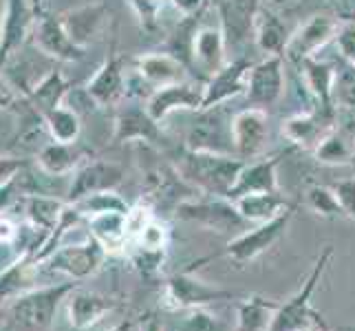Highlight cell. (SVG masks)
I'll list each match as a JSON object with an SVG mask.
<instances>
[{
    "label": "cell",
    "instance_id": "obj_46",
    "mask_svg": "<svg viewBox=\"0 0 355 331\" xmlns=\"http://www.w3.org/2000/svg\"><path fill=\"white\" fill-rule=\"evenodd\" d=\"M334 42L342 62L355 67V20H340Z\"/></svg>",
    "mask_w": 355,
    "mask_h": 331
},
{
    "label": "cell",
    "instance_id": "obj_17",
    "mask_svg": "<svg viewBox=\"0 0 355 331\" xmlns=\"http://www.w3.org/2000/svg\"><path fill=\"white\" fill-rule=\"evenodd\" d=\"M254 62L248 58H234L227 60L223 69H218L214 76H210L203 84V108L221 106L239 95H245L248 91V78Z\"/></svg>",
    "mask_w": 355,
    "mask_h": 331
},
{
    "label": "cell",
    "instance_id": "obj_41",
    "mask_svg": "<svg viewBox=\"0 0 355 331\" xmlns=\"http://www.w3.org/2000/svg\"><path fill=\"white\" fill-rule=\"evenodd\" d=\"M179 323L175 331H227V325L207 307H194L186 312H177Z\"/></svg>",
    "mask_w": 355,
    "mask_h": 331
},
{
    "label": "cell",
    "instance_id": "obj_48",
    "mask_svg": "<svg viewBox=\"0 0 355 331\" xmlns=\"http://www.w3.org/2000/svg\"><path fill=\"white\" fill-rule=\"evenodd\" d=\"M331 188L336 190V197L340 201V207H342V212H345V217L355 221V177L340 179Z\"/></svg>",
    "mask_w": 355,
    "mask_h": 331
},
{
    "label": "cell",
    "instance_id": "obj_33",
    "mask_svg": "<svg viewBox=\"0 0 355 331\" xmlns=\"http://www.w3.org/2000/svg\"><path fill=\"white\" fill-rule=\"evenodd\" d=\"M241 217L248 221L250 226L265 223L272 221L278 214H283L287 207L293 203L285 197L283 192H256V194H245V197L234 199Z\"/></svg>",
    "mask_w": 355,
    "mask_h": 331
},
{
    "label": "cell",
    "instance_id": "obj_35",
    "mask_svg": "<svg viewBox=\"0 0 355 331\" xmlns=\"http://www.w3.org/2000/svg\"><path fill=\"white\" fill-rule=\"evenodd\" d=\"M278 305L280 303L263 296H248L239 300L234 331H269Z\"/></svg>",
    "mask_w": 355,
    "mask_h": 331
},
{
    "label": "cell",
    "instance_id": "obj_2",
    "mask_svg": "<svg viewBox=\"0 0 355 331\" xmlns=\"http://www.w3.org/2000/svg\"><path fill=\"white\" fill-rule=\"evenodd\" d=\"M331 259H334V248L331 245H327V248L322 250V254L315 259L313 269L309 272V276L304 278L300 289L293 294L291 298H287L285 303L278 305L269 331H300V329L324 325L322 316L313 309L311 298H313L318 285H320V280L327 272L329 263H331Z\"/></svg>",
    "mask_w": 355,
    "mask_h": 331
},
{
    "label": "cell",
    "instance_id": "obj_13",
    "mask_svg": "<svg viewBox=\"0 0 355 331\" xmlns=\"http://www.w3.org/2000/svg\"><path fill=\"white\" fill-rule=\"evenodd\" d=\"M340 27V20L331 14H315L304 24L289 35V42L285 46V60L298 65L304 58H313L320 49H324L331 40H336V33Z\"/></svg>",
    "mask_w": 355,
    "mask_h": 331
},
{
    "label": "cell",
    "instance_id": "obj_24",
    "mask_svg": "<svg viewBox=\"0 0 355 331\" xmlns=\"http://www.w3.org/2000/svg\"><path fill=\"white\" fill-rule=\"evenodd\" d=\"M283 153L269 155V157H256V162H245L243 170L236 177V183L232 186L227 199H239L245 194L256 192H280L278 186V166Z\"/></svg>",
    "mask_w": 355,
    "mask_h": 331
},
{
    "label": "cell",
    "instance_id": "obj_1",
    "mask_svg": "<svg viewBox=\"0 0 355 331\" xmlns=\"http://www.w3.org/2000/svg\"><path fill=\"white\" fill-rule=\"evenodd\" d=\"M245 166V159L236 155L190 151L183 148L177 159V173L192 190L212 197H227L236 177Z\"/></svg>",
    "mask_w": 355,
    "mask_h": 331
},
{
    "label": "cell",
    "instance_id": "obj_27",
    "mask_svg": "<svg viewBox=\"0 0 355 331\" xmlns=\"http://www.w3.org/2000/svg\"><path fill=\"white\" fill-rule=\"evenodd\" d=\"M40 263L35 261L33 248H24L16 261L0 269V307L5 303H11L18 298L20 294L35 287V278H38Z\"/></svg>",
    "mask_w": 355,
    "mask_h": 331
},
{
    "label": "cell",
    "instance_id": "obj_38",
    "mask_svg": "<svg viewBox=\"0 0 355 331\" xmlns=\"http://www.w3.org/2000/svg\"><path fill=\"white\" fill-rule=\"evenodd\" d=\"M304 203L307 207L322 219H340L345 217L340 207V201L336 197V190L329 188V186H320V183H315V186H309L304 190Z\"/></svg>",
    "mask_w": 355,
    "mask_h": 331
},
{
    "label": "cell",
    "instance_id": "obj_21",
    "mask_svg": "<svg viewBox=\"0 0 355 331\" xmlns=\"http://www.w3.org/2000/svg\"><path fill=\"white\" fill-rule=\"evenodd\" d=\"M227 51L230 49L223 29L201 24L192 46V73H197V80L205 84L207 78L223 69L227 65Z\"/></svg>",
    "mask_w": 355,
    "mask_h": 331
},
{
    "label": "cell",
    "instance_id": "obj_49",
    "mask_svg": "<svg viewBox=\"0 0 355 331\" xmlns=\"http://www.w3.org/2000/svg\"><path fill=\"white\" fill-rule=\"evenodd\" d=\"M22 104H24V95H20L14 84L0 73V110H5V113H18Z\"/></svg>",
    "mask_w": 355,
    "mask_h": 331
},
{
    "label": "cell",
    "instance_id": "obj_5",
    "mask_svg": "<svg viewBox=\"0 0 355 331\" xmlns=\"http://www.w3.org/2000/svg\"><path fill=\"white\" fill-rule=\"evenodd\" d=\"M234 294L216 287L201 280L194 274V265L168 276L164 280V291H162V307L166 312H186L194 307H207V305L218 303V300H230Z\"/></svg>",
    "mask_w": 355,
    "mask_h": 331
},
{
    "label": "cell",
    "instance_id": "obj_43",
    "mask_svg": "<svg viewBox=\"0 0 355 331\" xmlns=\"http://www.w3.org/2000/svg\"><path fill=\"white\" fill-rule=\"evenodd\" d=\"M135 18L146 33H157L159 14H162V0H128Z\"/></svg>",
    "mask_w": 355,
    "mask_h": 331
},
{
    "label": "cell",
    "instance_id": "obj_8",
    "mask_svg": "<svg viewBox=\"0 0 355 331\" xmlns=\"http://www.w3.org/2000/svg\"><path fill=\"white\" fill-rule=\"evenodd\" d=\"M183 148L236 155L234 139H232V115L225 110V104L199 110L197 119L186 135Z\"/></svg>",
    "mask_w": 355,
    "mask_h": 331
},
{
    "label": "cell",
    "instance_id": "obj_40",
    "mask_svg": "<svg viewBox=\"0 0 355 331\" xmlns=\"http://www.w3.org/2000/svg\"><path fill=\"white\" fill-rule=\"evenodd\" d=\"M130 263L137 269V274L141 278H157L162 274V267L166 263L168 250H153V248H144V245L130 243Z\"/></svg>",
    "mask_w": 355,
    "mask_h": 331
},
{
    "label": "cell",
    "instance_id": "obj_18",
    "mask_svg": "<svg viewBox=\"0 0 355 331\" xmlns=\"http://www.w3.org/2000/svg\"><path fill=\"white\" fill-rule=\"evenodd\" d=\"M108 16H111L108 5L102 3V0H93V3H84L60 14V20H62L69 38L87 51L91 44L100 40V35L108 24Z\"/></svg>",
    "mask_w": 355,
    "mask_h": 331
},
{
    "label": "cell",
    "instance_id": "obj_37",
    "mask_svg": "<svg viewBox=\"0 0 355 331\" xmlns=\"http://www.w3.org/2000/svg\"><path fill=\"white\" fill-rule=\"evenodd\" d=\"M199 16L192 18H181V22L175 27L173 35L166 42V51L175 56L179 62L192 73V46H194V35L199 31Z\"/></svg>",
    "mask_w": 355,
    "mask_h": 331
},
{
    "label": "cell",
    "instance_id": "obj_20",
    "mask_svg": "<svg viewBox=\"0 0 355 331\" xmlns=\"http://www.w3.org/2000/svg\"><path fill=\"white\" fill-rule=\"evenodd\" d=\"M33 44L38 46V51L46 58H53L58 62H78L84 58V49H80L76 42L69 38L60 16L42 14L35 20V27L31 33Z\"/></svg>",
    "mask_w": 355,
    "mask_h": 331
},
{
    "label": "cell",
    "instance_id": "obj_39",
    "mask_svg": "<svg viewBox=\"0 0 355 331\" xmlns=\"http://www.w3.org/2000/svg\"><path fill=\"white\" fill-rule=\"evenodd\" d=\"M84 217H93V214H102V212H128L130 205L126 199H121L117 190H106V192H97L91 197H84L80 201L73 203Z\"/></svg>",
    "mask_w": 355,
    "mask_h": 331
},
{
    "label": "cell",
    "instance_id": "obj_23",
    "mask_svg": "<svg viewBox=\"0 0 355 331\" xmlns=\"http://www.w3.org/2000/svg\"><path fill=\"white\" fill-rule=\"evenodd\" d=\"M261 3L259 0H216V11L223 29L227 49L239 46L254 38L256 16H259Z\"/></svg>",
    "mask_w": 355,
    "mask_h": 331
},
{
    "label": "cell",
    "instance_id": "obj_59",
    "mask_svg": "<svg viewBox=\"0 0 355 331\" xmlns=\"http://www.w3.org/2000/svg\"><path fill=\"white\" fill-rule=\"evenodd\" d=\"M353 137H355V124H353Z\"/></svg>",
    "mask_w": 355,
    "mask_h": 331
},
{
    "label": "cell",
    "instance_id": "obj_47",
    "mask_svg": "<svg viewBox=\"0 0 355 331\" xmlns=\"http://www.w3.org/2000/svg\"><path fill=\"white\" fill-rule=\"evenodd\" d=\"M24 194H27V192H24V177H22V173L16 175L14 179L0 183V214L9 212L16 203H20Z\"/></svg>",
    "mask_w": 355,
    "mask_h": 331
},
{
    "label": "cell",
    "instance_id": "obj_57",
    "mask_svg": "<svg viewBox=\"0 0 355 331\" xmlns=\"http://www.w3.org/2000/svg\"><path fill=\"white\" fill-rule=\"evenodd\" d=\"M3 18H5V0H0V27H3Z\"/></svg>",
    "mask_w": 355,
    "mask_h": 331
},
{
    "label": "cell",
    "instance_id": "obj_22",
    "mask_svg": "<svg viewBox=\"0 0 355 331\" xmlns=\"http://www.w3.org/2000/svg\"><path fill=\"white\" fill-rule=\"evenodd\" d=\"M336 126V115H329L320 108L307 110V113H296L283 119L280 124V135L293 146V148L300 151H311L324 135Z\"/></svg>",
    "mask_w": 355,
    "mask_h": 331
},
{
    "label": "cell",
    "instance_id": "obj_6",
    "mask_svg": "<svg viewBox=\"0 0 355 331\" xmlns=\"http://www.w3.org/2000/svg\"><path fill=\"white\" fill-rule=\"evenodd\" d=\"M293 212H296V203L287 207V210L283 214H278L276 219L265 221V223H256L254 228L241 232V235H236L225 245L221 254H216V259L223 256V259L232 261L239 267L252 263L254 259H259L261 254L272 250L274 245L283 239V235L287 232L291 219H293Z\"/></svg>",
    "mask_w": 355,
    "mask_h": 331
},
{
    "label": "cell",
    "instance_id": "obj_11",
    "mask_svg": "<svg viewBox=\"0 0 355 331\" xmlns=\"http://www.w3.org/2000/svg\"><path fill=\"white\" fill-rule=\"evenodd\" d=\"M285 93V58L265 56L261 62H254L248 78V97L250 106L269 108L280 102Z\"/></svg>",
    "mask_w": 355,
    "mask_h": 331
},
{
    "label": "cell",
    "instance_id": "obj_54",
    "mask_svg": "<svg viewBox=\"0 0 355 331\" xmlns=\"http://www.w3.org/2000/svg\"><path fill=\"white\" fill-rule=\"evenodd\" d=\"M106 331H137V323L132 321V318H126V321H121V323H117L115 327H111V329H106Z\"/></svg>",
    "mask_w": 355,
    "mask_h": 331
},
{
    "label": "cell",
    "instance_id": "obj_45",
    "mask_svg": "<svg viewBox=\"0 0 355 331\" xmlns=\"http://www.w3.org/2000/svg\"><path fill=\"white\" fill-rule=\"evenodd\" d=\"M144 248H153V250H168L170 243V230L162 219H153L148 226L144 228V232L137 237V241H132Z\"/></svg>",
    "mask_w": 355,
    "mask_h": 331
},
{
    "label": "cell",
    "instance_id": "obj_3",
    "mask_svg": "<svg viewBox=\"0 0 355 331\" xmlns=\"http://www.w3.org/2000/svg\"><path fill=\"white\" fill-rule=\"evenodd\" d=\"M78 285H80L78 280H67V283L33 287L29 291L20 294L18 298H14L7 305L11 323L27 331L49 329L55 321L60 305L67 303V296Z\"/></svg>",
    "mask_w": 355,
    "mask_h": 331
},
{
    "label": "cell",
    "instance_id": "obj_10",
    "mask_svg": "<svg viewBox=\"0 0 355 331\" xmlns=\"http://www.w3.org/2000/svg\"><path fill=\"white\" fill-rule=\"evenodd\" d=\"M126 177V170L117 162H108V159H87L71 177L67 201L76 203L84 197H91L97 192L117 190L121 181Z\"/></svg>",
    "mask_w": 355,
    "mask_h": 331
},
{
    "label": "cell",
    "instance_id": "obj_14",
    "mask_svg": "<svg viewBox=\"0 0 355 331\" xmlns=\"http://www.w3.org/2000/svg\"><path fill=\"white\" fill-rule=\"evenodd\" d=\"M201 106H203V82H192V80L166 84V87L155 89L146 97V108H148V113L159 124H164L177 110H194V113H199Z\"/></svg>",
    "mask_w": 355,
    "mask_h": 331
},
{
    "label": "cell",
    "instance_id": "obj_44",
    "mask_svg": "<svg viewBox=\"0 0 355 331\" xmlns=\"http://www.w3.org/2000/svg\"><path fill=\"white\" fill-rule=\"evenodd\" d=\"M155 207L148 201H139L130 205V210L126 212V226H128V239L130 243L137 241V237L144 232V228L155 219Z\"/></svg>",
    "mask_w": 355,
    "mask_h": 331
},
{
    "label": "cell",
    "instance_id": "obj_19",
    "mask_svg": "<svg viewBox=\"0 0 355 331\" xmlns=\"http://www.w3.org/2000/svg\"><path fill=\"white\" fill-rule=\"evenodd\" d=\"M67 318L69 325L76 331H89L95 325H100L108 314H113L117 309L119 300L106 294L84 289L78 285L67 296Z\"/></svg>",
    "mask_w": 355,
    "mask_h": 331
},
{
    "label": "cell",
    "instance_id": "obj_52",
    "mask_svg": "<svg viewBox=\"0 0 355 331\" xmlns=\"http://www.w3.org/2000/svg\"><path fill=\"white\" fill-rule=\"evenodd\" d=\"M207 3H210V0H170V5L179 11L181 18L201 16L207 7Z\"/></svg>",
    "mask_w": 355,
    "mask_h": 331
},
{
    "label": "cell",
    "instance_id": "obj_29",
    "mask_svg": "<svg viewBox=\"0 0 355 331\" xmlns=\"http://www.w3.org/2000/svg\"><path fill=\"white\" fill-rule=\"evenodd\" d=\"M89 155L78 144H44L35 155V164L49 177H67L87 162Z\"/></svg>",
    "mask_w": 355,
    "mask_h": 331
},
{
    "label": "cell",
    "instance_id": "obj_15",
    "mask_svg": "<svg viewBox=\"0 0 355 331\" xmlns=\"http://www.w3.org/2000/svg\"><path fill=\"white\" fill-rule=\"evenodd\" d=\"M232 139L241 159L261 157L269 139V115L265 108L248 106L232 115Z\"/></svg>",
    "mask_w": 355,
    "mask_h": 331
},
{
    "label": "cell",
    "instance_id": "obj_25",
    "mask_svg": "<svg viewBox=\"0 0 355 331\" xmlns=\"http://www.w3.org/2000/svg\"><path fill=\"white\" fill-rule=\"evenodd\" d=\"M300 69V78L307 87L315 108L324 110L329 115H336V104H334V84H336V73L338 67L329 60L320 58H304L302 62L296 65Z\"/></svg>",
    "mask_w": 355,
    "mask_h": 331
},
{
    "label": "cell",
    "instance_id": "obj_34",
    "mask_svg": "<svg viewBox=\"0 0 355 331\" xmlns=\"http://www.w3.org/2000/svg\"><path fill=\"white\" fill-rule=\"evenodd\" d=\"M291 31L287 24L280 20L278 14L272 9H259L256 16V29H254V42L265 56H285V46L289 42Z\"/></svg>",
    "mask_w": 355,
    "mask_h": 331
},
{
    "label": "cell",
    "instance_id": "obj_51",
    "mask_svg": "<svg viewBox=\"0 0 355 331\" xmlns=\"http://www.w3.org/2000/svg\"><path fill=\"white\" fill-rule=\"evenodd\" d=\"M18 239H20V226L9 217V212H3L0 214V245H16Z\"/></svg>",
    "mask_w": 355,
    "mask_h": 331
},
{
    "label": "cell",
    "instance_id": "obj_36",
    "mask_svg": "<svg viewBox=\"0 0 355 331\" xmlns=\"http://www.w3.org/2000/svg\"><path fill=\"white\" fill-rule=\"evenodd\" d=\"M42 126L49 133L51 142L60 144H78L82 135V117L67 104L49 110L46 115H42Z\"/></svg>",
    "mask_w": 355,
    "mask_h": 331
},
{
    "label": "cell",
    "instance_id": "obj_31",
    "mask_svg": "<svg viewBox=\"0 0 355 331\" xmlns=\"http://www.w3.org/2000/svg\"><path fill=\"white\" fill-rule=\"evenodd\" d=\"M89 235L102 245V248L113 254L121 252L130 245L128 239V226H126V212H102L87 219Z\"/></svg>",
    "mask_w": 355,
    "mask_h": 331
},
{
    "label": "cell",
    "instance_id": "obj_4",
    "mask_svg": "<svg viewBox=\"0 0 355 331\" xmlns=\"http://www.w3.org/2000/svg\"><path fill=\"white\" fill-rule=\"evenodd\" d=\"M175 214L186 223H194L216 235H241L250 226L241 217L234 201L227 197H212V194H197L179 201Z\"/></svg>",
    "mask_w": 355,
    "mask_h": 331
},
{
    "label": "cell",
    "instance_id": "obj_28",
    "mask_svg": "<svg viewBox=\"0 0 355 331\" xmlns=\"http://www.w3.org/2000/svg\"><path fill=\"white\" fill-rule=\"evenodd\" d=\"M71 89L73 87H71V82L64 73L58 71V69H51L42 80L35 82L33 87H29L22 95H24V102L29 104V108L33 110V113L42 117L49 113V110L64 106L67 95L71 93Z\"/></svg>",
    "mask_w": 355,
    "mask_h": 331
},
{
    "label": "cell",
    "instance_id": "obj_50",
    "mask_svg": "<svg viewBox=\"0 0 355 331\" xmlns=\"http://www.w3.org/2000/svg\"><path fill=\"white\" fill-rule=\"evenodd\" d=\"M24 168H27V159L14 155H0V183L14 179Z\"/></svg>",
    "mask_w": 355,
    "mask_h": 331
},
{
    "label": "cell",
    "instance_id": "obj_7",
    "mask_svg": "<svg viewBox=\"0 0 355 331\" xmlns=\"http://www.w3.org/2000/svg\"><path fill=\"white\" fill-rule=\"evenodd\" d=\"M108 252L91 235L82 243H69L60 248L44 261L46 272L62 274L69 280H87L102 269Z\"/></svg>",
    "mask_w": 355,
    "mask_h": 331
},
{
    "label": "cell",
    "instance_id": "obj_55",
    "mask_svg": "<svg viewBox=\"0 0 355 331\" xmlns=\"http://www.w3.org/2000/svg\"><path fill=\"white\" fill-rule=\"evenodd\" d=\"M29 3H31V7L35 11V16L46 14V0H29Z\"/></svg>",
    "mask_w": 355,
    "mask_h": 331
},
{
    "label": "cell",
    "instance_id": "obj_53",
    "mask_svg": "<svg viewBox=\"0 0 355 331\" xmlns=\"http://www.w3.org/2000/svg\"><path fill=\"white\" fill-rule=\"evenodd\" d=\"M139 331H164V325L157 316H146V321L141 323Z\"/></svg>",
    "mask_w": 355,
    "mask_h": 331
},
{
    "label": "cell",
    "instance_id": "obj_32",
    "mask_svg": "<svg viewBox=\"0 0 355 331\" xmlns=\"http://www.w3.org/2000/svg\"><path fill=\"white\" fill-rule=\"evenodd\" d=\"M313 157L322 166H351L355 164V137L353 124L347 128H338V124L329 130L320 144L313 148Z\"/></svg>",
    "mask_w": 355,
    "mask_h": 331
},
{
    "label": "cell",
    "instance_id": "obj_30",
    "mask_svg": "<svg viewBox=\"0 0 355 331\" xmlns=\"http://www.w3.org/2000/svg\"><path fill=\"white\" fill-rule=\"evenodd\" d=\"M20 203H22L27 223L33 230L42 232V237L46 239L53 232V228L58 226V221L62 217L69 201L58 199V197H49V194H40V192H27Z\"/></svg>",
    "mask_w": 355,
    "mask_h": 331
},
{
    "label": "cell",
    "instance_id": "obj_42",
    "mask_svg": "<svg viewBox=\"0 0 355 331\" xmlns=\"http://www.w3.org/2000/svg\"><path fill=\"white\" fill-rule=\"evenodd\" d=\"M334 104L336 108H355V67L342 62L336 73L334 84Z\"/></svg>",
    "mask_w": 355,
    "mask_h": 331
},
{
    "label": "cell",
    "instance_id": "obj_9",
    "mask_svg": "<svg viewBox=\"0 0 355 331\" xmlns=\"http://www.w3.org/2000/svg\"><path fill=\"white\" fill-rule=\"evenodd\" d=\"M128 65L130 60L117 51V44L113 42L111 53L95 71V76L84 84V91L91 95V100L97 108L117 106L128 97Z\"/></svg>",
    "mask_w": 355,
    "mask_h": 331
},
{
    "label": "cell",
    "instance_id": "obj_56",
    "mask_svg": "<svg viewBox=\"0 0 355 331\" xmlns=\"http://www.w3.org/2000/svg\"><path fill=\"white\" fill-rule=\"evenodd\" d=\"M300 331H329L327 325H318V327H309V329H300Z\"/></svg>",
    "mask_w": 355,
    "mask_h": 331
},
{
    "label": "cell",
    "instance_id": "obj_12",
    "mask_svg": "<svg viewBox=\"0 0 355 331\" xmlns=\"http://www.w3.org/2000/svg\"><path fill=\"white\" fill-rule=\"evenodd\" d=\"M113 142L115 144H164L166 133L164 124L148 113L146 104H119L113 121Z\"/></svg>",
    "mask_w": 355,
    "mask_h": 331
},
{
    "label": "cell",
    "instance_id": "obj_26",
    "mask_svg": "<svg viewBox=\"0 0 355 331\" xmlns=\"http://www.w3.org/2000/svg\"><path fill=\"white\" fill-rule=\"evenodd\" d=\"M132 71L148 84L155 91L166 84H175L181 80H188V69L183 67L175 56L168 51H153V53H141L135 60H130Z\"/></svg>",
    "mask_w": 355,
    "mask_h": 331
},
{
    "label": "cell",
    "instance_id": "obj_16",
    "mask_svg": "<svg viewBox=\"0 0 355 331\" xmlns=\"http://www.w3.org/2000/svg\"><path fill=\"white\" fill-rule=\"evenodd\" d=\"M35 11L29 0H5V18L0 27V67L18 53L22 44L31 38L35 27Z\"/></svg>",
    "mask_w": 355,
    "mask_h": 331
},
{
    "label": "cell",
    "instance_id": "obj_58",
    "mask_svg": "<svg viewBox=\"0 0 355 331\" xmlns=\"http://www.w3.org/2000/svg\"><path fill=\"white\" fill-rule=\"evenodd\" d=\"M336 331H355V325H340Z\"/></svg>",
    "mask_w": 355,
    "mask_h": 331
}]
</instances>
